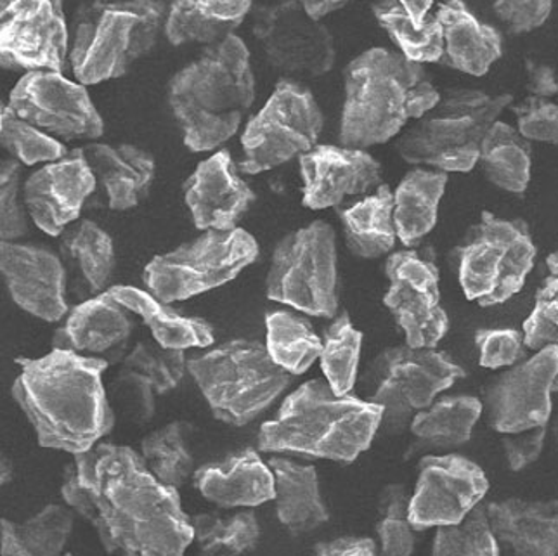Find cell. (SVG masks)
<instances>
[{
	"mask_svg": "<svg viewBox=\"0 0 558 556\" xmlns=\"http://www.w3.org/2000/svg\"><path fill=\"white\" fill-rule=\"evenodd\" d=\"M373 14L408 60L440 63L445 56V34L439 17L428 14L423 25H416L399 0L375 2Z\"/></svg>",
	"mask_w": 558,
	"mask_h": 556,
	"instance_id": "cell-37",
	"label": "cell"
},
{
	"mask_svg": "<svg viewBox=\"0 0 558 556\" xmlns=\"http://www.w3.org/2000/svg\"><path fill=\"white\" fill-rule=\"evenodd\" d=\"M60 257L69 290L76 299L89 300L110 290L117 257L110 234L93 220H76L61 232Z\"/></svg>",
	"mask_w": 558,
	"mask_h": 556,
	"instance_id": "cell-29",
	"label": "cell"
},
{
	"mask_svg": "<svg viewBox=\"0 0 558 556\" xmlns=\"http://www.w3.org/2000/svg\"><path fill=\"white\" fill-rule=\"evenodd\" d=\"M252 447L229 455L226 460L204 464L193 475L202 496L220 508H243L276 497L275 473Z\"/></svg>",
	"mask_w": 558,
	"mask_h": 556,
	"instance_id": "cell-25",
	"label": "cell"
},
{
	"mask_svg": "<svg viewBox=\"0 0 558 556\" xmlns=\"http://www.w3.org/2000/svg\"><path fill=\"white\" fill-rule=\"evenodd\" d=\"M363 334L352 325L351 316L343 311L326 329L322 367L328 384L337 396H348L357 382Z\"/></svg>",
	"mask_w": 558,
	"mask_h": 556,
	"instance_id": "cell-40",
	"label": "cell"
},
{
	"mask_svg": "<svg viewBox=\"0 0 558 556\" xmlns=\"http://www.w3.org/2000/svg\"><path fill=\"white\" fill-rule=\"evenodd\" d=\"M411 496L402 484L385 485L378 496L377 534L384 555H411L415 552V529L410 522Z\"/></svg>",
	"mask_w": 558,
	"mask_h": 556,
	"instance_id": "cell-44",
	"label": "cell"
},
{
	"mask_svg": "<svg viewBox=\"0 0 558 556\" xmlns=\"http://www.w3.org/2000/svg\"><path fill=\"white\" fill-rule=\"evenodd\" d=\"M22 161L16 158L0 165V238L2 241H16L28 234L26 210L20 202Z\"/></svg>",
	"mask_w": 558,
	"mask_h": 556,
	"instance_id": "cell-49",
	"label": "cell"
},
{
	"mask_svg": "<svg viewBox=\"0 0 558 556\" xmlns=\"http://www.w3.org/2000/svg\"><path fill=\"white\" fill-rule=\"evenodd\" d=\"M546 434H548V425L519 432V434H505L501 438V447H504L508 468L512 472H522L524 468L536 463L545 449Z\"/></svg>",
	"mask_w": 558,
	"mask_h": 556,
	"instance_id": "cell-53",
	"label": "cell"
},
{
	"mask_svg": "<svg viewBox=\"0 0 558 556\" xmlns=\"http://www.w3.org/2000/svg\"><path fill=\"white\" fill-rule=\"evenodd\" d=\"M269 467L276 481V515L290 534H310L330 520L316 468L287 458H271Z\"/></svg>",
	"mask_w": 558,
	"mask_h": 556,
	"instance_id": "cell-31",
	"label": "cell"
},
{
	"mask_svg": "<svg viewBox=\"0 0 558 556\" xmlns=\"http://www.w3.org/2000/svg\"><path fill=\"white\" fill-rule=\"evenodd\" d=\"M123 367L137 371L151 382L158 396L170 392L181 384L187 370L184 350L166 349L160 343L140 341L128 358L123 359Z\"/></svg>",
	"mask_w": 558,
	"mask_h": 556,
	"instance_id": "cell-46",
	"label": "cell"
},
{
	"mask_svg": "<svg viewBox=\"0 0 558 556\" xmlns=\"http://www.w3.org/2000/svg\"><path fill=\"white\" fill-rule=\"evenodd\" d=\"M82 149L99 188L105 191L110 210H131L148 198L157 176V164L148 152L132 144L111 146L99 143Z\"/></svg>",
	"mask_w": 558,
	"mask_h": 556,
	"instance_id": "cell-26",
	"label": "cell"
},
{
	"mask_svg": "<svg viewBox=\"0 0 558 556\" xmlns=\"http://www.w3.org/2000/svg\"><path fill=\"white\" fill-rule=\"evenodd\" d=\"M193 431L191 423L172 422L143 438L144 461L158 481L179 489L195 475V458L191 452Z\"/></svg>",
	"mask_w": 558,
	"mask_h": 556,
	"instance_id": "cell-39",
	"label": "cell"
},
{
	"mask_svg": "<svg viewBox=\"0 0 558 556\" xmlns=\"http://www.w3.org/2000/svg\"><path fill=\"white\" fill-rule=\"evenodd\" d=\"M448 172L415 169L408 172L393 193V220L402 245L415 249L436 228Z\"/></svg>",
	"mask_w": 558,
	"mask_h": 556,
	"instance_id": "cell-33",
	"label": "cell"
},
{
	"mask_svg": "<svg viewBox=\"0 0 558 556\" xmlns=\"http://www.w3.org/2000/svg\"><path fill=\"white\" fill-rule=\"evenodd\" d=\"M255 198L252 188L238 176L228 149L202 161L184 184V200L199 231L236 228Z\"/></svg>",
	"mask_w": 558,
	"mask_h": 556,
	"instance_id": "cell-23",
	"label": "cell"
},
{
	"mask_svg": "<svg viewBox=\"0 0 558 556\" xmlns=\"http://www.w3.org/2000/svg\"><path fill=\"white\" fill-rule=\"evenodd\" d=\"M475 346L478 349V364L487 370L510 367L527 359L524 331L517 329H478Z\"/></svg>",
	"mask_w": 558,
	"mask_h": 556,
	"instance_id": "cell-50",
	"label": "cell"
},
{
	"mask_svg": "<svg viewBox=\"0 0 558 556\" xmlns=\"http://www.w3.org/2000/svg\"><path fill=\"white\" fill-rule=\"evenodd\" d=\"M323 126L325 114L313 93L292 78L279 81L263 110L246 123L240 170L255 176L301 158L317 146Z\"/></svg>",
	"mask_w": 558,
	"mask_h": 556,
	"instance_id": "cell-13",
	"label": "cell"
},
{
	"mask_svg": "<svg viewBox=\"0 0 558 556\" xmlns=\"http://www.w3.org/2000/svg\"><path fill=\"white\" fill-rule=\"evenodd\" d=\"M555 390H557V394H558V375H557V382H555Z\"/></svg>",
	"mask_w": 558,
	"mask_h": 556,
	"instance_id": "cell-62",
	"label": "cell"
},
{
	"mask_svg": "<svg viewBox=\"0 0 558 556\" xmlns=\"http://www.w3.org/2000/svg\"><path fill=\"white\" fill-rule=\"evenodd\" d=\"M69 56V26L63 0L0 2V63L8 70L63 73Z\"/></svg>",
	"mask_w": 558,
	"mask_h": 556,
	"instance_id": "cell-18",
	"label": "cell"
},
{
	"mask_svg": "<svg viewBox=\"0 0 558 556\" xmlns=\"http://www.w3.org/2000/svg\"><path fill=\"white\" fill-rule=\"evenodd\" d=\"M129 311L136 312L151 329L153 337L166 349L186 350L210 347L214 326L199 317H187L163 304L149 293L134 287H111L106 290Z\"/></svg>",
	"mask_w": 558,
	"mask_h": 556,
	"instance_id": "cell-35",
	"label": "cell"
},
{
	"mask_svg": "<svg viewBox=\"0 0 558 556\" xmlns=\"http://www.w3.org/2000/svg\"><path fill=\"white\" fill-rule=\"evenodd\" d=\"M0 143L25 165L61 160L69 155L60 141L26 122L9 105L0 111Z\"/></svg>",
	"mask_w": 558,
	"mask_h": 556,
	"instance_id": "cell-42",
	"label": "cell"
},
{
	"mask_svg": "<svg viewBox=\"0 0 558 556\" xmlns=\"http://www.w3.org/2000/svg\"><path fill=\"white\" fill-rule=\"evenodd\" d=\"M191 523L198 548L208 555L252 552L260 540V525L254 511H240L228 519L219 513H198L191 517Z\"/></svg>",
	"mask_w": 558,
	"mask_h": 556,
	"instance_id": "cell-41",
	"label": "cell"
},
{
	"mask_svg": "<svg viewBox=\"0 0 558 556\" xmlns=\"http://www.w3.org/2000/svg\"><path fill=\"white\" fill-rule=\"evenodd\" d=\"M496 16L512 35L531 34L542 28L551 11L554 0H495Z\"/></svg>",
	"mask_w": 558,
	"mask_h": 556,
	"instance_id": "cell-52",
	"label": "cell"
},
{
	"mask_svg": "<svg viewBox=\"0 0 558 556\" xmlns=\"http://www.w3.org/2000/svg\"><path fill=\"white\" fill-rule=\"evenodd\" d=\"M155 388L146 376L123 367L110 384V401L114 413L125 422L146 425L155 416Z\"/></svg>",
	"mask_w": 558,
	"mask_h": 556,
	"instance_id": "cell-47",
	"label": "cell"
},
{
	"mask_svg": "<svg viewBox=\"0 0 558 556\" xmlns=\"http://www.w3.org/2000/svg\"><path fill=\"white\" fill-rule=\"evenodd\" d=\"M554 437H555V444H557V449H558V420H557V422H555Z\"/></svg>",
	"mask_w": 558,
	"mask_h": 556,
	"instance_id": "cell-61",
	"label": "cell"
},
{
	"mask_svg": "<svg viewBox=\"0 0 558 556\" xmlns=\"http://www.w3.org/2000/svg\"><path fill=\"white\" fill-rule=\"evenodd\" d=\"M187 371L214 416L233 426L257 420L278 401L295 376L275 363L267 346L242 338L190 359Z\"/></svg>",
	"mask_w": 558,
	"mask_h": 556,
	"instance_id": "cell-8",
	"label": "cell"
},
{
	"mask_svg": "<svg viewBox=\"0 0 558 556\" xmlns=\"http://www.w3.org/2000/svg\"><path fill=\"white\" fill-rule=\"evenodd\" d=\"M339 143L366 149L389 143L410 120L422 119L440 99L422 63L402 52L373 47L343 72Z\"/></svg>",
	"mask_w": 558,
	"mask_h": 556,
	"instance_id": "cell-3",
	"label": "cell"
},
{
	"mask_svg": "<svg viewBox=\"0 0 558 556\" xmlns=\"http://www.w3.org/2000/svg\"><path fill=\"white\" fill-rule=\"evenodd\" d=\"M0 270L14 304L38 319L56 323L69 312V276L60 255L40 245L0 243Z\"/></svg>",
	"mask_w": 558,
	"mask_h": 556,
	"instance_id": "cell-20",
	"label": "cell"
},
{
	"mask_svg": "<svg viewBox=\"0 0 558 556\" xmlns=\"http://www.w3.org/2000/svg\"><path fill=\"white\" fill-rule=\"evenodd\" d=\"M483 413V401L474 396H446L436 399L411 422L413 446L410 455L451 451L465 446Z\"/></svg>",
	"mask_w": 558,
	"mask_h": 556,
	"instance_id": "cell-32",
	"label": "cell"
},
{
	"mask_svg": "<svg viewBox=\"0 0 558 556\" xmlns=\"http://www.w3.org/2000/svg\"><path fill=\"white\" fill-rule=\"evenodd\" d=\"M434 555H499L498 541L490 529L487 505L478 503L465 519L454 525L437 527Z\"/></svg>",
	"mask_w": 558,
	"mask_h": 556,
	"instance_id": "cell-43",
	"label": "cell"
},
{
	"mask_svg": "<svg viewBox=\"0 0 558 556\" xmlns=\"http://www.w3.org/2000/svg\"><path fill=\"white\" fill-rule=\"evenodd\" d=\"M536 255L524 219H501L484 210L457 249L461 290L481 307L505 304L524 288Z\"/></svg>",
	"mask_w": 558,
	"mask_h": 556,
	"instance_id": "cell-10",
	"label": "cell"
},
{
	"mask_svg": "<svg viewBox=\"0 0 558 556\" xmlns=\"http://www.w3.org/2000/svg\"><path fill=\"white\" fill-rule=\"evenodd\" d=\"M546 267L550 270L551 278L558 281V250L551 253V255H548V258H546Z\"/></svg>",
	"mask_w": 558,
	"mask_h": 556,
	"instance_id": "cell-60",
	"label": "cell"
},
{
	"mask_svg": "<svg viewBox=\"0 0 558 556\" xmlns=\"http://www.w3.org/2000/svg\"><path fill=\"white\" fill-rule=\"evenodd\" d=\"M258 243L242 228L208 229L196 240L153 258L143 281L155 299L174 304L233 281L258 257Z\"/></svg>",
	"mask_w": 558,
	"mask_h": 556,
	"instance_id": "cell-12",
	"label": "cell"
},
{
	"mask_svg": "<svg viewBox=\"0 0 558 556\" xmlns=\"http://www.w3.org/2000/svg\"><path fill=\"white\" fill-rule=\"evenodd\" d=\"M0 532H2V548H0V553L4 556H23L22 543H20V537H17L16 523L8 519L0 520Z\"/></svg>",
	"mask_w": 558,
	"mask_h": 556,
	"instance_id": "cell-57",
	"label": "cell"
},
{
	"mask_svg": "<svg viewBox=\"0 0 558 556\" xmlns=\"http://www.w3.org/2000/svg\"><path fill=\"white\" fill-rule=\"evenodd\" d=\"M351 0H301L305 11L314 20L322 22L323 17L339 11L343 5H348Z\"/></svg>",
	"mask_w": 558,
	"mask_h": 556,
	"instance_id": "cell-56",
	"label": "cell"
},
{
	"mask_svg": "<svg viewBox=\"0 0 558 556\" xmlns=\"http://www.w3.org/2000/svg\"><path fill=\"white\" fill-rule=\"evenodd\" d=\"M384 411V406L337 396L328 382L311 379L284 399L275 420L260 426L257 449L352 463L372 446Z\"/></svg>",
	"mask_w": 558,
	"mask_h": 556,
	"instance_id": "cell-5",
	"label": "cell"
},
{
	"mask_svg": "<svg viewBox=\"0 0 558 556\" xmlns=\"http://www.w3.org/2000/svg\"><path fill=\"white\" fill-rule=\"evenodd\" d=\"M9 106L46 134L64 141L99 140L105 122L85 85L52 70H34L20 78Z\"/></svg>",
	"mask_w": 558,
	"mask_h": 556,
	"instance_id": "cell-17",
	"label": "cell"
},
{
	"mask_svg": "<svg viewBox=\"0 0 558 556\" xmlns=\"http://www.w3.org/2000/svg\"><path fill=\"white\" fill-rule=\"evenodd\" d=\"M466 371L446 352L411 346L387 347L357 379L361 399L384 406L381 434L398 437L440 392L463 379Z\"/></svg>",
	"mask_w": 558,
	"mask_h": 556,
	"instance_id": "cell-9",
	"label": "cell"
},
{
	"mask_svg": "<svg viewBox=\"0 0 558 556\" xmlns=\"http://www.w3.org/2000/svg\"><path fill=\"white\" fill-rule=\"evenodd\" d=\"M314 553L322 556H373L378 553V544L372 537H355V535H343L337 540L323 541L314 546Z\"/></svg>",
	"mask_w": 558,
	"mask_h": 556,
	"instance_id": "cell-54",
	"label": "cell"
},
{
	"mask_svg": "<svg viewBox=\"0 0 558 556\" xmlns=\"http://www.w3.org/2000/svg\"><path fill=\"white\" fill-rule=\"evenodd\" d=\"M499 548L515 555H558V499L508 497L487 505Z\"/></svg>",
	"mask_w": 558,
	"mask_h": 556,
	"instance_id": "cell-27",
	"label": "cell"
},
{
	"mask_svg": "<svg viewBox=\"0 0 558 556\" xmlns=\"http://www.w3.org/2000/svg\"><path fill=\"white\" fill-rule=\"evenodd\" d=\"M304 181V207L311 210L340 207L378 188L381 165L366 149L319 144L299 158Z\"/></svg>",
	"mask_w": 558,
	"mask_h": 556,
	"instance_id": "cell-22",
	"label": "cell"
},
{
	"mask_svg": "<svg viewBox=\"0 0 558 556\" xmlns=\"http://www.w3.org/2000/svg\"><path fill=\"white\" fill-rule=\"evenodd\" d=\"M389 290L384 305L416 349H436L449 331L448 312L440 305V273L436 262L416 250L396 252L385 262Z\"/></svg>",
	"mask_w": 558,
	"mask_h": 556,
	"instance_id": "cell-16",
	"label": "cell"
},
{
	"mask_svg": "<svg viewBox=\"0 0 558 556\" xmlns=\"http://www.w3.org/2000/svg\"><path fill=\"white\" fill-rule=\"evenodd\" d=\"M128 311L108 291L84 300L72 309L64 325L56 329L52 349L73 350L108 364L123 363L134 331V321Z\"/></svg>",
	"mask_w": 558,
	"mask_h": 556,
	"instance_id": "cell-24",
	"label": "cell"
},
{
	"mask_svg": "<svg viewBox=\"0 0 558 556\" xmlns=\"http://www.w3.org/2000/svg\"><path fill=\"white\" fill-rule=\"evenodd\" d=\"M557 375L555 346L543 347L533 358L496 375L483 390L487 425L504 435L548 425L554 411L551 394H557Z\"/></svg>",
	"mask_w": 558,
	"mask_h": 556,
	"instance_id": "cell-15",
	"label": "cell"
},
{
	"mask_svg": "<svg viewBox=\"0 0 558 556\" xmlns=\"http://www.w3.org/2000/svg\"><path fill=\"white\" fill-rule=\"evenodd\" d=\"M445 34L440 63L472 76H484L504 56V35L481 22L463 0H446L437 8Z\"/></svg>",
	"mask_w": 558,
	"mask_h": 556,
	"instance_id": "cell-28",
	"label": "cell"
},
{
	"mask_svg": "<svg viewBox=\"0 0 558 556\" xmlns=\"http://www.w3.org/2000/svg\"><path fill=\"white\" fill-rule=\"evenodd\" d=\"M98 188L84 149H73L32 173L23 188L25 207L35 226L49 237L61 232L81 217L85 202Z\"/></svg>",
	"mask_w": 558,
	"mask_h": 556,
	"instance_id": "cell-21",
	"label": "cell"
},
{
	"mask_svg": "<svg viewBox=\"0 0 558 556\" xmlns=\"http://www.w3.org/2000/svg\"><path fill=\"white\" fill-rule=\"evenodd\" d=\"M252 31L276 72L319 78L333 70V35L307 14L301 0H279L252 9Z\"/></svg>",
	"mask_w": 558,
	"mask_h": 556,
	"instance_id": "cell-14",
	"label": "cell"
},
{
	"mask_svg": "<svg viewBox=\"0 0 558 556\" xmlns=\"http://www.w3.org/2000/svg\"><path fill=\"white\" fill-rule=\"evenodd\" d=\"M13 397L49 449L89 451L113 431L117 413L102 387L110 364L73 350L52 349L38 359H16Z\"/></svg>",
	"mask_w": 558,
	"mask_h": 556,
	"instance_id": "cell-2",
	"label": "cell"
},
{
	"mask_svg": "<svg viewBox=\"0 0 558 556\" xmlns=\"http://www.w3.org/2000/svg\"><path fill=\"white\" fill-rule=\"evenodd\" d=\"M525 72H527V90L531 96L548 97V99L557 96V75H555V70L550 64L527 60Z\"/></svg>",
	"mask_w": 558,
	"mask_h": 556,
	"instance_id": "cell-55",
	"label": "cell"
},
{
	"mask_svg": "<svg viewBox=\"0 0 558 556\" xmlns=\"http://www.w3.org/2000/svg\"><path fill=\"white\" fill-rule=\"evenodd\" d=\"M61 496L96 529L106 553L178 556L195 541L178 487L158 481L131 447L102 443L76 452Z\"/></svg>",
	"mask_w": 558,
	"mask_h": 556,
	"instance_id": "cell-1",
	"label": "cell"
},
{
	"mask_svg": "<svg viewBox=\"0 0 558 556\" xmlns=\"http://www.w3.org/2000/svg\"><path fill=\"white\" fill-rule=\"evenodd\" d=\"M343 238L349 252L355 257L380 258L392 252L398 240L393 220V193L389 185L380 184L375 193L339 210Z\"/></svg>",
	"mask_w": 558,
	"mask_h": 556,
	"instance_id": "cell-34",
	"label": "cell"
},
{
	"mask_svg": "<svg viewBox=\"0 0 558 556\" xmlns=\"http://www.w3.org/2000/svg\"><path fill=\"white\" fill-rule=\"evenodd\" d=\"M519 117V132L531 143L558 146V105L548 97L529 96L521 106H512Z\"/></svg>",
	"mask_w": 558,
	"mask_h": 556,
	"instance_id": "cell-51",
	"label": "cell"
},
{
	"mask_svg": "<svg viewBox=\"0 0 558 556\" xmlns=\"http://www.w3.org/2000/svg\"><path fill=\"white\" fill-rule=\"evenodd\" d=\"M267 350L275 363L292 375H304L322 358V338L317 337L310 321L288 311L267 314Z\"/></svg>",
	"mask_w": 558,
	"mask_h": 556,
	"instance_id": "cell-38",
	"label": "cell"
},
{
	"mask_svg": "<svg viewBox=\"0 0 558 556\" xmlns=\"http://www.w3.org/2000/svg\"><path fill=\"white\" fill-rule=\"evenodd\" d=\"M13 479V467H11V461L2 456V485H8Z\"/></svg>",
	"mask_w": 558,
	"mask_h": 556,
	"instance_id": "cell-59",
	"label": "cell"
},
{
	"mask_svg": "<svg viewBox=\"0 0 558 556\" xmlns=\"http://www.w3.org/2000/svg\"><path fill=\"white\" fill-rule=\"evenodd\" d=\"M252 5L254 0H174L163 32L172 46H214L234 35Z\"/></svg>",
	"mask_w": 558,
	"mask_h": 556,
	"instance_id": "cell-30",
	"label": "cell"
},
{
	"mask_svg": "<svg viewBox=\"0 0 558 556\" xmlns=\"http://www.w3.org/2000/svg\"><path fill=\"white\" fill-rule=\"evenodd\" d=\"M169 9L161 0H93L73 17V75L96 85L125 75L153 51L166 31Z\"/></svg>",
	"mask_w": 558,
	"mask_h": 556,
	"instance_id": "cell-6",
	"label": "cell"
},
{
	"mask_svg": "<svg viewBox=\"0 0 558 556\" xmlns=\"http://www.w3.org/2000/svg\"><path fill=\"white\" fill-rule=\"evenodd\" d=\"M489 491L483 468L461 455L423 456L410 501V522L416 532L454 525L465 519Z\"/></svg>",
	"mask_w": 558,
	"mask_h": 556,
	"instance_id": "cell-19",
	"label": "cell"
},
{
	"mask_svg": "<svg viewBox=\"0 0 558 556\" xmlns=\"http://www.w3.org/2000/svg\"><path fill=\"white\" fill-rule=\"evenodd\" d=\"M478 164L490 184L507 193L524 194L531 181L533 146L519 129L498 120L484 137Z\"/></svg>",
	"mask_w": 558,
	"mask_h": 556,
	"instance_id": "cell-36",
	"label": "cell"
},
{
	"mask_svg": "<svg viewBox=\"0 0 558 556\" xmlns=\"http://www.w3.org/2000/svg\"><path fill=\"white\" fill-rule=\"evenodd\" d=\"M512 106L510 93L449 87L432 110L399 135L396 152L410 165L448 173L472 172L490 126Z\"/></svg>",
	"mask_w": 558,
	"mask_h": 556,
	"instance_id": "cell-7",
	"label": "cell"
},
{
	"mask_svg": "<svg viewBox=\"0 0 558 556\" xmlns=\"http://www.w3.org/2000/svg\"><path fill=\"white\" fill-rule=\"evenodd\" d=\"M337 234L330 223L314 220L290 232L272 252L267 299L307 316L333 319L339 312Z\"/></svg>",
	"mask_w": 558,
	"mask_h": 556,
	"instance_id": "cell-11",
	"label": "cell"
},
{
	"mask_svg": "<svg viewBox=\"0 0 558 556\" xmlns=\"http://www.w3.org/2000/svg\"><path fill=\"white\" fill-rule=\"evenodd\" d=\"M255 101L250 51L238 35L208 46L169 84V106L184 146L207 153L233 140Z\"/></svg>",
	"mask_w": 558,
	"mask_h": 556,
	"instance_id": "cell-4",
	"label": "cell"
},
{
	"mask_svg": "<svg viewBox=\"0 0 558 556\" xmlns=\"http://www.w3.org/2000/svg\"><path fill=\"white\" fill-rule=\"evenodd\" d=\"M522 331L527 349L542 350L548 346L558 349V281L551 276L536 291L533 311L524 321Z\"/></svg>",
	"mask_w": 558,
	"mask_h": 556,
	"instance_id": "cell-48",
	"label": "cell"
},
{
	"mask_svg": "<svg viewBox=\"0 0 558 556\" xmlns=\"http://www.w3.org/2000/svg\"><path fill=\"white\" fill-rule=\"evenodd\" d=\"M73 511L61 505H49L35 517L17 525L23 556H54L63 552L73 531Z\"/></svg>",
	"mask_w": 558,
	"mask_h": 556,
	"instance_id": "cell-45",
	"label": "cell"
},
{
	"mask_svg": "<svg viewBox=\"0 0 558 556\" xmlns=\"http://www.w3.org/2000/svg\"><path fill=\"white\" fill-rule=\"evenodd\" d=\"M399 2L407 8L416 25H423L428 13H430L432 5H434V0H399Z\"/></svg>",
	"mask_w": 558,
	"mask_h": 556,
	"instance_id": "cell-58",
	"label": "cell"
}]
</instances>
